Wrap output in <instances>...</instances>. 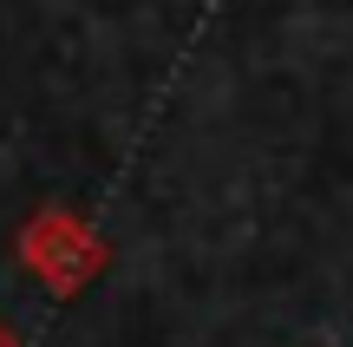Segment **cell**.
Returning a JSON list of instances; mask_svg holds the SVG:
<instances>
[{
	"instance_id": "6da1fadb",
	"label": "cell",
	"mask_w": 353,
	"mask_h": 347,
	"mask_svg": "<svg viewBox=\"0 0 353 347\" xmlns=\"http://www.w3.org/2000/svg\"><path fill=\"white\" fill-rule=\"evenodd\" d=\"M20 269L39 275V282L65 301V295L92 288L105 269H112V243H105L79 210L52 204V210H33V217L20 223Z\"/></svg>"
},
{
	"instance_id": "7a4b0ae2",
	"label": "cell",
	"mask_w": 353,
	"mask_h": 347,
	"mask_svg": "<svg viewBox=\"0 0 353 347\" xmlns=\"http://www.w3.org/2000/svg\"><path fill=\"white\" fill-rule=\"evenodd\" d=\"M0 347H20V335H13V328H7V321H0Z\"/></svg>"
}]
</instances>
